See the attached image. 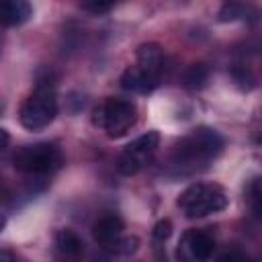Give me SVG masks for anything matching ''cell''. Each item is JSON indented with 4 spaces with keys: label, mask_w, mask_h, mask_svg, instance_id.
Returning a JSON list of instances; mask_svg holds the SVG:
<instances>
[{
    "label": "cell",
    "mask_w": 262,
    "mask_h": 262,
    "mask_svg": "<svg viewBox=\"0 0 262 262\" xmlns=\"http://www.w3.org/2000/svg\"><path fill=\"white\" fill-rule=\"evenodd\" d=\"M223 147V139L215 129L196 127L186 137H182L172 151V162L180 170L205 168Z\"/></svg>",
    "instance_id": "1"
},
{
    "label": "cell",
    "mask_w": 262,
    "mask_h": 262,
    "mask_svg": "<svg viewBox=\"0 0 262 262\" xmlns=\"http://www.w3.org/2000/svg\"><path fill=\"white\" fill-rule=\"evenodd\" d=\"M57 115V98H55V82L51 72L47 78L37 80L35 92L20 106V125L29 131L45 129Z\"/></svg>",
    "instance_id": "2"
},
{
    "label": "cell",
    "mask_w": 262,
    "mask_h": 262,
    "mask_svg": "<svg viewBox=\"0 0 262 262\" xmlns=\"http://www.w3.org/2000/svg\"><path fill=\"white\" fill-rule=\"evenodd\" d=\"M225 205H227V196L219 184L194 182L178 196V207L188 219L217 213L225 209Z\"/></svg>",
    "instance_id": "3"
},
{
    "label": "cell",
    "mask_w": 262,
    "mask_h": 262,
    "mask_svg": "<svg viewBox=\"0 0 262 262\" xmlns=\"http://www.w3.org/2000/svg\"><path fill=\"white\" fill-rule=\"evenodd\" d=\"M137 121V108L131 100L123 98H108L100 106L94 108L92 123L106 131L108 137L125 135Z\"/></svg>",
    "instance_id": "4"
},
{
    "label": "cell",
    "mask_w": 262,
    "mask_h": 262,
    "mask_svg": "<svg viewBox=\"0 0 262 262\" xmlns=\"http://www.w3.org/2000/svg\"><path fill=\"white\" fill-rule=\"evenodd\" d=\"M61 154L53 143H35L18 147L12 156V166L29 176H45L59 168Z\"/></svg>",
    "instance_id": "5"
},
{
    "label": "cell",
    "mask_w": 262,
    "mask_h": 262,
    "mask_svg": "<svg viewBox=\"0 0 262 262\" xmlns=\"http://www.w3.org/2000/svg\"><path fill=\"white\" fill-rule=\"evenodd\" d=\"M160 143V135L156 131H147L143 135H139L137 139H133L129 145H125V149L121 151L119 160H117V168L121 174L125 176H133L137 174L156 154Z\"/></svg>",
    "instance_id": "6"
},
{
    "label": "cell",
    "mask_w": 262,
    "mask_h": 262,
    "mask_svg": "<svg viewBox=\"0 0 262 262\" xmlns=\"http://www.w3.org/2000/svg\"><path fill=\"white\" fill-rule=\"evenodd\" d=\"M213 252V239L203 229H188L176 248L178 262H207Z\"/></svg>",
    "instance_id": "7"
},
{
    "label": "cell",
    "mask_w": 262,
    "mask_h": 262,
    "mask_svg": "<svg viewBox=\"0 0 262 262\" xmlns=\"http://www.w3.org/2000/svg\"><path fill=\"white\" fill-rule=\"evenodd\" d=\"M123 231V219L119 215H104L92 225V237L100 246H115Z\"/></svg>",
    "instance_id": "8"
},
{
    "label": "cell",
    "mask_w": 262,
    "mask_h": 262,
    "mask_svg": "<svg viewBox=\"0 0 262 262\" xmlns=\"http://www.w3.org/2000/svg\"><path fill=\"white\" fill-rule=\"evenodd\" d=\"M137 68L143 70L145 74L160 78L162 68H164V57H162V47L158 43H143L137 49Z\"/></svg>",
    "instance_id": "9"
},
{
    "label": "cell",
    "mask_w": 262,
    "mask_h": 262,
    "mask_svg": "<svg viewBox=\"0 0 262 262\" xmlns=\"http://www.w3.org/2000/svg\"><path fill=\"white\" fill-rule=\"evenodd\" d=\"M158 82H160V78H154V76L145 74L137 66L127 68L121 76V88L129 90V92H149L158 86Z\"/></svg>",
    "instance_id": "10"
},
{
    "label": "cell",
    "mask_w": 262,
    "mask_h": 262,
    "mask_svg": "<svg viewBox=\"0 0 262 262\" xmlns=\"http://www.w3.org/2000/svg\"><path fill=\"white\" fill-rule=\"evenodd\" d=\"M31 16V4L25 0H6L2 4V23L6 27L23 25Z\"/></svg>",
    "instance_id": "11"
},
{
    "label": "cell",
    "mask_w": 262,
    "mask_h": 262,
    "mask_svg": "<svg viewBox=\"0 0 262 262\" xmlns=\"http://www.w3.org/2000/svg\"><path fill=\"white\" fill-rule=\"evenodd\" d=\"M82 246H84L82 239H80L78 233L72 231V229H59V231L55 233V248H57V252H59L61 256H66V258H76V256H80Z\"/></svg>",
    "instance_id": "12"
},
{
    "label": "cell",
    "mask_w": 262,
    "mask_h": 262,
    "mask_svg": "<svg viewBox=\"0 0 262 262\" xmlns=\"http://www.w3.org/2000/svg\"><path fill=\"white\" fill-rule=\"evenodd\" d=\"M250 14L256 18L258 16V10L254 6H248V4H239V2H225L221 8H219V20L221 23H233V20H246L250 18Z\"/></svg>",
    "instance_id": "13"
},
{
    "label": "cell",
    "mask_w": 262,
    "mask_h": 262,
    "mask_svg": "<svg viewBox=\"0 0 262 262\" xmlns=\"http://www.w3.org/2000/svg\"><path fill=\"white\" fill-rule=\"evenodd\" d=\"M248 205L256 217H262V176H256L250 180L248 190H246Z\"/></svg>",
    "instance_id": "14"
},
{
    "label": "cell",
    "mask_w": 262,
    "mask_h": 262,
    "mask_svg": "<svg viewBox=\"0 0 262 262\" xmlns=\"http://www.w3.org/2000/svg\"><path fill=\"white\" fill-rule=\"evenodd\" d=\"M209 78V70L203 63H194L184 72V86L188 88H203Z\"/></svg>",
    "instance_id": "15"
},
{
    "label": "cell",
    "mask_w": 262,
    "mask_h": 262,
    "mask_svg": "<svg viewBox=\"0 0 262 262\" xmlns=\"http://www.w3.org/2000/svg\"><path fill=\"white\" fill-rule=\"evenodd\" d=\"M137 248H139V239H137L135 235L119 237V239H117V244L113 246V250H115L117 254H121V256H131V254H135V252H137Z\"/></svg>",
    "instance_id": "16"
},
{
    "label": "cell",
    "mask_w": 262,
    "mask_h": 262,
    "mask_svg": "<svg viewBox=\"0 0 262 262\" xmlns=\"http://www.w3.org/2000/svg\"><path fill=\"white\" fill-rule=\"evenodd\" d=\"M151 235H154L156 242H166V239L172 235V221H170V219H160V221L154 225Z\"/></svg>",
    "instance_id": "17"
},
{
    "label": "cell",
    "mask_w": 262,
    "mask_h": 262,
    "mask_svg": "<svg viewBox=\"0 0 262 262\" xmlns=\"http://www.w3.org/2000/svg\"><path fill=\"white\" fill-rule=\"evenodd\" d=\"M80 8L86 10V12H92V14H104L113 8V4L111 2H100V0H88V2H82Z\"/></svg>",
    "instance_id": "18"
},
{
    "label": "cell",
    "mask_w": 262,
    "mask_h": 262,
    "mask_svg": "<svg viewBox=\"0 0 262 262\" xmlns=\"http://www.w3.org/2000/svg\"><path fill=\"white\" fill-rule=\"evenodd\" d=\"M215 262H248V256L242 250H227Z\"/></svg>",
    "instance_id": "19"
}]
</instances>
